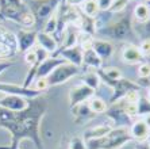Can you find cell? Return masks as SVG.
I'll use <instances>...</instances> for the list:
<instances>
[{"instance_id": "obj_31", "label": "cell", "mask_w": 150, "mask_h": 149, "mask_svg": "<svg viewBox=\"0 0 150 149\" xmlns=\"http://www.w3.org/2000/svg\"><path fill=\"white\" fill-rule=\"evenodd\" d=\"M137 107H138V115L139 117H145V115L150 114V101H147L146 96L139 98V101L137 103Z\"/></svg>"}, {"instance_id": "obj_46", "label": "cell", "mask_w": 150, "mask_h": 149, "mask_svg": "<svg viewBox=\"0 0 150 149\" xmlns=\"http://www.w3.org/2000/svg\"><path fill=\"white\" fill-rule=\"evenodd\" d=\"M146 142L149 144V146H150V134H149V137H147V140H146Z\"/></svg>"}, {"instance_id": "obj_20", "label": "cell", "mask_w": 150, "mask_h": 149, "mask_svg": "<svg viewBox=\"0 0 150 149\" xmlns=\"http://www.w3.org/2000/svg\"><path fill=\"white\" fill-rule=\"evenodd\" d=\"M72 114L74 117V122L76 123H84V122L89 121L91 118H93V115H95L91 111L89 106H88V102L73 106L72 107Z\"/></svg>"}, {"instance_id": "obj_27", "label": "cell", "mask_w": 150, "mask_h": 149, "mask_svg": "<svg viewBox=\"0 0 150 149\" xmlns=\"http://www.w3.org/2000/svg\"><path fill=\"white\" fill-rule=\"evenodd\" d=\"M88 106H89V108H91V111L93 114H104L107 111V108H108L107 103L101 98H98V96L91 98L88 101Z\"/></svg>"}, {"instance_id": "obj_6", "label": "cell", "mask_w": 150, "mask_h": 149, "mask_svg": "<svg viewBox=\"0 0 150 149\" xmlns=\"http://www.w3.org/2000/svg\"><path fill=\"white\" fill-rule=\"evenodd\" d=\"M59 3L61 0H33L30 10L35 16V24H45V22L57 11Z\"/></svg>"}, {"instance_id": "obj_15", "label": "cell", "mask_w": 150, "mask_h": 149, "mask_svg": "<svg viewBox=\"0 0 150 149\" xmlns=\"http://www.w3.org/2000/svg\"><path fill=\"white\" fill-rule=\"evenodd\" d=\"M129 133L133 140H135L138 142H145L150 134V129L147 128V125L145 123L142 118H138L129 128Z\"/></svg>"}, {"instance_id": "obj_13", "label": "cell", "mask_w": 150, "mask_h": 149, "mask_svg": "<svg viewBox=\"0 0 150 149\" xmlns=\"http://www.w3.org/2000/svg\"><path fill=\"white\" fill-rule=\"evenodd\" d=\"M95 91L91 90L89 87H87L85 84L79 87H73L72 90L69 91V104L70 107H73L76 104L80 103H85L88 102L91 98H93Z\"/></svg>"}, {"instance_id": "obj_19", "label": "cell", "mask_w": 150, "mask_h": 149, "mask_svg": "<svg viewBox=\"0 0 150 149\" xmlns=\"http://www.w3.org/2000/svg\"><path fill=\"white\" fill-rule=\"evenodd\" d=\"M112 129H114V128H112L111 123H103V125L93 126V128L88 129V130H85V132H84L83 140L87 142V141H91V140L103 138L104 135H107L110 132H111Z\"/></svg>"}, {"instance_id": "obj_33", "label": "cell", "mask_w": 150, "mask_h": 149, "mask_svg": "<svg viewBox=\"0 0 150 149\" xmlns=\"http://www.w3.org/2000/svg\"><path fill=\"white\" fill-rule=\"evenodd\" d=\"M34 87H33V88H34L35 91H38V92H45L46 90H47V88H49V84H47V79H46V77H38V79H35L34 80Z\"/></svg>"}, {"instance_id": "obj_45", "label": "cell", "mask_w": 150, "mask_h": 149, "mask_svg": "<svg viewBox=\"0 0 150 149\" xmlns=\"http://www.w3.org/2000/svg\"><path fill=\"white\" fill-rule=\"evenodd\" d=\"M146 99L150 101V87H147V92H146Z\"/></svg>"}, {"instance_id": "obj_30", "label": "cell", "mask_w": 150, "mask_h": 149, "mask_svg": "<svg viewBox=\"0 0 150 149\" xmlns=\"http://www.w3.org/2000/svg\"><path fill=\"white\" fill-rule=\"evenodd\" d=\"M56 31H57V15L54 12L43 24V33H46L49 35H54Z\"/></svg>"}, {"instance_id": "obj_28", "label": "cell", "mask_w": 150, "mask_h": 149, "mask_svg": "<svg viewBox=\"0 0 150 149\" xmlns=\"http://www.w3.org/2000/svg\"><path fill=\"white\" fill-rule=\"evenodd\" d=\"M98 76L101 77H105V79H110V80H119L122 79V72L120 69L115 68V66H110V68H100V69L96 71Z\"/></svg>"}, {"instance_id": "obj_35", "label": "cell", "mask_w": 150, "mask_h": 149, "mask_svg": "<svg viewBox=\"0 0 150 149\" xmlns=\"http://www.w3.org/2000/svg\"><path fill=\"white\" fill-rule=\"evenodd\" d=\"M69 149H87V144L80 137H74L69 144Z\"/></svg>"}, {"instance_id": "obj_9", "label": "cell", "mask_w": 150, "mask_h": 149, "mask_svg": "<svg viewBox=\"0 0 150 149\" xmlns=\"http://www.w3.org/2000/svg\"><path fill=\"white\" fill-rule=\"evenodd\" d=\"M107 117H108V119L111 122L112 128L114 129H118V128H126L129 129L130 126H131V123L134 122L133 118H130L129 115L126 114L125 108H123V102H118V103H114L111 104L108 108H107V111L104 113Z\"/></svg>"}, {"instance_id": "obj_23", "label": "cell", "mask_w": 150, "mask_h": 149, "mask_svg": "<svg viewBox=\"0 0 150 149\" xmlns=\"http://www.w3.org/2000/svg\"><path fill=\"white\" fill-rule=\"evenodd\" d=\"M76 26L79 27L81 33L84 34H88V35H92L93 37L96 34V26H95V19L93 18H89V16H85L84 14L80 12V16H79V21H77Z\"/></svg>"}, {"instance_id": "obj_49", "label": "cell", "mask_w": 150, "mask_h": 149, "mask_svg": "<svg viewBox=\"0 0 150 149\" xmlns=\"http://www.w3.org/2000/svg\"><path fill=\"white\" fill-rule=\"evenodd\" d=\"M149 1H150V0H149Z\"/></svg>"}, {"instance_id": "obj_5", "label": "cell", "mask_w": 150, "mask_h": 149, "mask_svg": "<svg viewBox=\"0 0 150 149\" xmlns=\"http://www.w3.org/2000/svg\"><path fill=\"white\" fill-rule=\"evenodd\" d=\"M100 77V81H104L108 87H111L112 90V96L110 98V104L118 103V102L123 101L125 96L129 94L130 91H139L141 87L137 81H133V80L129 79H119V80H110L105 79V77Z\"/></svg>"}, {"instance_id": "obj_18", "label": "cell", "mask_w": 150, "mask_h": 149, "mask_svg": "<svg viewBox=\"0 0 150 149\" xmlns=\"http://www.w3.org/2000/svg\"><path fill=\"white\" fill-rule=\"evenodd\" d=\"M92 49H93L95 52H96V54L101 58V61L111 58L112 56H114V52H115V48H114V45H112L111 42L101 41V39H93Z\"/></svg>"}, {"instance_id": "obj_11", "label": "cell", "mask_w": 150, "mask_h": 149, "mask_svg": "<svg viewBox=\"0 0 150 149\" xmlns=\"http://www.w3.org/2000/svg\"><path fill=\"white\" fill-rule=\"evenodd\" d=\"M28 106V99L15 95L0 94V108L8 111H23Z\"/></svg>"}, {"instance_id": "obj_40", "label": "cell", "mask_w": 150, "mask_h": 149, "mask_svg": "<svg viewBox=\"0 0 150 149\" xmlns=\"http://www.w3.org/2000/svg\"><path fill=\"white\" fill-rule=\"evenodd\" d=\"M98 1V6H99V10L100 11H108L111 8L114 0H96Z\"/></svg>"}, {"instance_id": "obj_8", "label": "cell", "mask_w": 150, "mask_h": 149, "mask_svg": "<svg viewBox=\"0 0 150 149\" xmlns=\"http://www.w3.org/2000/svg\"><path fill=\"white\" fill-rule=\"evenodd\" d=\"M18 53L16 37L10 29L0 24V60L15 57Z\"/></svg>"}, {"instance_id": "obj_36", "label": "cell", "mask_w": 150, "mask_h": 149, "mask_svg": "<svg viewBox=\"0 0 150 149\" xmlns=\"http://www.w3.org/2000/svg\"><path fill=\"white\" fill-rule=\"evenodd\" d=\"M139 94H138V91H130L129 94L125 96V99H123V102H126V103H138V101H139Z\"/></svg>"}, {"instance_id": "obj_12", "label": "cell", "mask_w": 150, "mask_h": 149, "mask_svg": "<svg viewBox=\"0 0 150 149\" xmlns=\"http://www.w3.org/2000/svg\"><path fill=\"white\" fill-rule=\"evenodd\" d=\"M37 30H19L15 34L18 42V52H28L34 48V45L37 43Z\"/></svg>"}, {"instance_id": "obj_21", "label": "cell", "mask_w": 150, "mask_h": 149, "mask_svg": "<svg viewBox=\"0 0 150 149\" xmlns=\"http://www.w3.org/2000/svg\"><path fill=\"white\" fill-rule=\"evenodd\" d=\"M37 43H38L39 48L45 49L47 53H54L58 48V43H57L56 38L53 35L46 34L43 31H38L37 34Z\"/></svg>"}, {"instance_id": "obj_17", "label": "cell", "mask_w": 150, "mask_h": 149, "mask_svg": "<svg viewBox=\"0 0 150 149\" xmlns=\"http://www.w3.org/2000/svg\"><path fill=\"white\" fill-rule=\"evenodd\" d=\"M57 53L59 54L61 58H64L67 63L72 64V65H76V66H79V68L83 65V50L80 49V46L61 49V50Z\"/></svg>"}, {"instance_id": "obj_1", "label": "cell", "mask_w": 150, "mask_h": 149, "mask_svg": "<svg viewBox=\"0 0 150 149\" xmlns=\"http://www.w3.org/2000/svg\"><path fill=\"white\" fill-rule=\"evenodd\" d=\"M47 113V102L39 95L28 101V106L23 111H8L0 108V128L8 130L12 137L10 146H0V149H19L22 140H31L38 149H43L39 125Z\"/></svg>"}, {"instance_id": "obj_25", "label": "cell", "mask_w": 150, "mask_h": 149, "mask_svg": "<svg viewBox=\"0 0 150 149\" xmlns=\"http://www.w3.org/2000/svg\"><path fill=\"white\" fill-rule=\"evenodd\" d=\"M80 12L84 14L85 16H89V18H93L95 19V18L99 15V12H100L98 1H96V0H87V1H84L80 6Z\"/></svg>"}, {"instance_id": "obj_38", "label": "cell", "mask_w": 150, "mask_h": 149, "mask_svg": "<svg viewBox=\"0 0 150 149\" xmlns=\"http://www.w3.org/2000/svg\"><path fill=\"white\" fill-rule=\"evenodd\" d=\"M34 52H35V54H37V61H38L39 64L43 61V60H46L47 57H49V54L50 53H47L45 50V49H42V48H39V46H37V48H34Z\"/></svg>"}, {"instance_id": "obj_39", "label": "cell", "mask_w": 150, "mask_h": 149, "mask_svg": "<svg viewBox=\"0 0 150 149\" xmlns=\"http://www.w3.org/2000/svg\"><path fill=\"white\" fill-rule=\"evenodd\" d=\"M139 50H141V53L143 54V57H145V56H150V38L143 39V41L141 42Z\"/></svg>"}, {"instance_id": "obj_3", "label": "cell", "mask_w": 150, "mask_h": 149, "mask_svg": "<svg viewBox=\"0 0 150 149\" xmlns=\"http://www.w3.org/2000/svg\"><path fill=\"white\" fill-rule=\"evenodd\" d=\"M131 141H133V138L129 133V129L118 128L112 129L103 138L91 140V141H87L85 144H87V149H120Z\"/></svg>"}, {"instance_id": "obj_50", "label": "cell", "mask_w": 150, "mask_h": 149, "mask_svg": "<svg viewBox=\"0 0 150 149\" xmlns=\"http://www.w3.org/2000/svg\"><path fill=\"white\" fill-rule=\"evenodd\" d=\"M100 149H101V148H100Z\"/></svg>"}, {"instance_id": "obj_29", "label": "cell", "mask_w": 150, "mask_h": 149, "mask_svg": "<svg viewBox=\"0 0 150 149\" xmlns=\"http://www.w3.org/2000/svg\"><path fill=\"white\" fill-rule=\"evenodd\" d=\"M83 83L96 92L98 88H99V86H100V77L98 76V73L96 72H88L83 76Z\"/></svg>"}, {"instance_id": "obj_22", "label": "cell", "mask_w": 150, "mask_h": 149, "mask_svg": "<svg viewBox=\"0 0 150 149\" xmlns=\"http://www.w3.org/2000/svg\"><path fill=\"white\" fill-rule=\"evenodd\" d=\"M64 34H65V37H64L62 49L77 46V42H79V35H80V30H79V27H77L76 24H69V26H67V29H65Z\"/></svg>"}, {"instance_id": "obj_34", "label": "cell", "mask_w": 150, "mask_h": 149, "mask_svg": "<svg viewBox=\"0 0 150 149\" xmlns=\"http://www.w3.org/2000/svg\"><path fill=\"white\" fill-rule=\"evenodd\" d=\"M138 75L141 79H147L150 76V63H142L138 66Z\"/></svg>"}, {"instance_id": "obj_4", "label": "cell", "mask_w": 150, "mask_h": 149, "mask_svg": "<svg viewBox=\"0 0 150 149\" xmlns=\"http://www.w3.org/2000/svg\"><path fill=\"white\" fill-rule=\"evenodd\" d=\"M98 33H101L105 37L115 39V41H130L135 37L133 23H131V15H126L114 23H108Z\"/></svg>"}, {"instance_id": "obj_44", "label": "cell", "mask_w": 150, "mask_h": 149, "mask_svg": "<svg viewBox=\"0 0 150 149\" xmlns=\"http://www.w3.org/2000/svg\"><path fill=\"white\" fill-rule=\"evenodd\" d=\"M142 119H143V121H145V123H146V125H147V128L150 129V114L145 115V117H143Z\"/></svg>"}, {"instance_id": "obj_16", "label": "cell", "mask_w": 150, "mask_h": 149, "mask_svg": "<svg viewBox=\"0 0 150 149\" xmlns=\"http://www.w3.org/2000/svg\"><path fill=\"white\" fill-rule=\"evenodd\" d=\"M67 61L61 57H47L46 60H43L41 64H39L38 69H37V76L35 79H38V77H47L53 71L56 69L58 65L61 64H65Z\"/></svg>"}, {"instance_id": "obj_48", "label": "cell", "mask_w": 150, "mask_h": 149, "mask_svg": "<svg viewBox=\"0 0 150 149\" xmlns=\"http://www.w3.org/2000/svg\"><path fill=\"white\" fill-rule=\"evenodd\" d=\"M19 1H22V0H19Z\"/></svg>"}, {"instance_id": "obj_14", "label": "cell", "mask_w": 150, "mask_h": 149, "mask_svg": "<svg viewBox=\"0 0 150 149\" xmlns=\"http://www.w3.org/2000/svg\"><path fill=\"white\" fill-rule=\"evenodd\" d=\"M122 61L127 65H137V64L145 63V57L141 53L139 48L135 45H126L122 50Z\"/></svg>"}, {"instance_id": "obj_37", "label": "cell", "mask_w": 150, "mask_h": 149, "mask_svg": "<svg viewBox=\"0 0 150 149\" xmlns=\"http://www.w3.org/2000/svg\"><path fill=\"white\" fill-rule=\"evenodd\" d=\"M25 63H27L30 66L34 65L35 63H38V61H37V54H35L34 49H31V50H28V52L25 53Z\"/></svg>"}, {"instance_id": "obj_10", "label": "cell", "mask_w": 150, "mask_h": 149, "mask_svg": "<svg viewBox=\"0 0 150 149\" xmlns=\"http://www.w3.org/2000/svg\"><path fill=\"white\" fill-rule=\"evenodd\" d=\"M0 94L6 95H15V96L26 98V99H35L41 95V92L35 91L30 87H23L19 84H11V83H0Z\"/></svg>"}, {"instance_id": "obj_32", "label": "cell", "mask_w": 150, "mask_h": 149, "mask_svg": "<svg viewBox=\"0 0 150 149\" xmlns=\"http://www.w3.org/2000/svg\"><path fill=\"white\" fill-rule=\"evenodd\" d=\"M130 3V0H114V3H112L111 8L108 10L110 14H116V12H120L123 11L126 7H127V4Z\"/></svg>"}, {"instance_id": "obj_24", "label": "cell", "mask_w": 150, "mask_h": 149, "mask_svg": "<svg viewBox=\"0 0 150 149\" xmlns=\"http://www.w3.org/2000/svg\"><path fill=\"white\" fill-rule=\"evenodd\" d=\"M101 58L96 54L93 49H87V50H83V65H87L89 68H93V69H100L101 68Z\"/></svg>"}, {"instance_id": "obj_43", "label": "cell", "mask_w": 150, "mask_h": 149, "mask_svg": "<svg viewBox=\"0 0 150 149\" xmlns=\"http://www.w3.org/2000/svg\"><path fill=\"white\" fill-rule=\"evenodd\" d=\"M134 149H150V146H149V144L145 141V142H138Z\"/></svg>"}, {"instance_id": "obj_42", "label": "cell", "mask_w": 150, "mask_h": 149, "mask_svg": "<svg viewBox=\"0 0 150 149\" xmlns=\"http://www.w3.org/2000/svg\"><path fill=\"white\" fill-rule=\"evenodd\" d=\"M67 4L72 6V7H77V6H81L84 1H87V0H65Z\"/></svg>"}, {"instance_id": "obj_41", "label": "cell", "mask_w": 150, "mask_h": 149, "mask_svg": "<svg viewBox=\"0 0 150 149\" xmlns=\"http://www.w3.org/2000/svg\"><path fill=\"white\" fill-rule=\"evenodd\" d=\"M12 65H14V63H12V61H10V60H6V61H0V75H1L3 72H6L7 69H10Z\"/></svg>"}, {"instance_id": "obj_47", "label": "cell", "mask_w": 150, "mask_h": 149, "mask_svg": "<svg viewBox=\"0 0 150 149\" xmlns=\"http://www.w3.org/2000/svg\"><path fill=\"white\" fill-rule=\"evenodd\" d=\"M147 83H149V87H150V76L147 77Z\"/></svg>"}, {"instance_id": "obj_2", "label": "cell", "mask_w": 150, "mask_h": 149, "mask_svg": "<svg viewBox=\"0 0 150 149\" xmlns=\"http://www.w3.org/2000/svg\"><path fill=\"white\" fill-rule=\"evenodd\" d=\"M0 16L27 29L35 24V16L31 10L19 0H0Z\"/></svg>"}, {"instance_id": "obj_26", "label": "cell", "mask_w": 150, "mask_h": 149, "mask_svg": "<svg viewBox=\"0 0 150 149\" xmlns=\"http://www.w3.org/2000/svg\"><path fill=\"white\" fill-rule=\"evenodd\" d=\"M133 16L135 18L138 22H141V23L147 22L150 19V8H149V6H147V4H145V3L137 4L135 8H134Z\"/></svg>"}, {"instance_id": "obj_7", "label": "cell", "mask_w": 150, "mask_h": 149, "mask_svg": "<svg viewBox=\"0 0 150 149\" xmlns=\"http://www.w3.org/2000/svg\"><path fill=\"white\" fill-rule=\"evenodd\" d=\"M79 73H80V68L79 66L72 65L69 63H65L57 66L46 79H47L49 87H54V86H59V84L67 83L72 77L77 76Z\"/></svg>"}]
</instances>
